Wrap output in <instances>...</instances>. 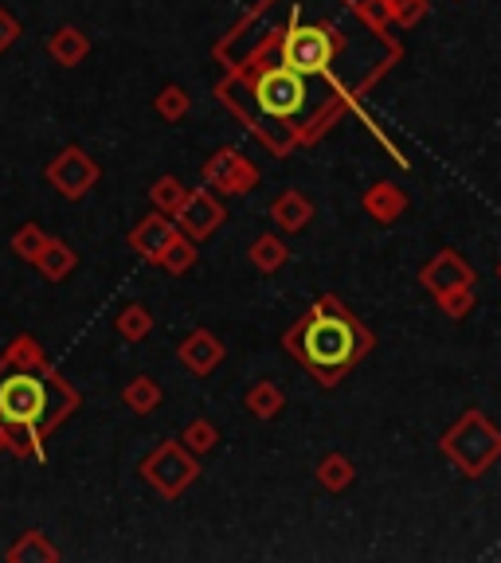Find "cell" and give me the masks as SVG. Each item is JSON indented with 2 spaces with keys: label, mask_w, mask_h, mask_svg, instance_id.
<instances>
[{
  "label": "cell",
  "mask_w": 501,
  "mask_h": 563,
  "mask_svg": "<svg viewBox=\"0 0 501 563\" xmlns=\"http://www.w3.org/2000/svg\"><path fill=\"white\" fill-rule=\"evenodd\" d=\"M185 200H188V188L180 185L173 173L158 176V180L149 185V204L158 208V212H165V215H177V208L185 204Z\"/></svg>",
  "instance_id": "24"
},
{
  "label": "cell",
  "mask_w": 501,
  "mask_h": 563,
  "mask_svg": "<svg viewBox=\"0 0 501 563\" xmlns=\"http://www.w3.org/2000/svg\"><path fill=\"white\" fill-rule=\"evenodd\" d=\"M263 173L255 168V161H247L236 146H224L208 157L204 168H200V185L212 188L220 196H247L255 192Z\"/></svg>",
  "instance_id": "8"
},
{
  "label": "cell",
  "mask_w": 501,
  "mask_h": 563,
  "mask_svg": "<svg viewBox=\"0 0 501 563\" xmlns=\"http://www.w3.org/2000/svg\"><path fill=\"white\" fill-rule=\"evenodd\" d=\"M36 271L43 274L48 282H63L71 278V274L79 271V254H75V247L63 243V239H55V235H48V243H43V251L36 254Z\"/></svg>",
  "instance_id": "15"
},
{
  "label": "cell",
  "mask_w": 501,
  "mask_h": 563,
  "mask_svg": "<svg viewBox=\"0 0 501 563\" xmlns=\"http://www.w3.org/2000/svg\"><path fill=\"white\" fill-rule=\"evenodd\" d=\"M79 408V388L32 333H16L0 349V435L9 442V454L43 462L51 435L71 423Z\"/></svg>",
  "instance_id": "2"
},
{
  "label": "cell",
  "mask_w": 501,
  "mask_h": 563,
  "mask_svg": "<svg viewBox=\"0 0 501 563\" xmlns=\"http://www.w3.org/2000/svg\"><path fill=\"white\" fill-rule=\"evenodd\" d=\"M21 36H24V24H21L16 16H12V12L4 9V4H0V55L16 48V39H21Z\"/></svg>",
  "instance_id": "28"
},
{
  "label": "cell",
  "mask_w": 501,
  "mask_h": 563,
  "mask_svg": "<svg viewBox=\"0 0 501 563\" xmlns=\"http://www.w3.org/2000/svg\"><path fill=\"white\" fill-rule=\"evenodd\" d=\"M173 235H177V220L153 208V212H149L146 220H138V224L129 227L126 243H129V251L141 254L146 263L158 266V263H161V254H165V247L173 243Z\"/></svg>",
  "instance_id": "10"
},
{
  "label": "cell",
  "mask_w": 501,
  "mask_h": 563,
  "mask_svg": "<svg viewBox=\"0 0 501 563\" xmlns=\"http://www.w3.org/2000/svg\"><path fill=\"white\" fill-rule=\"evenodd\" d=\"M439 454L459 470L462 477H481L501 462V427L486 411L471 408L454 418L451 427L442 430Z\"/></svg>",
  "instance_id": "4"
},
{
  "label": "cell",
  "mask_w": 501,
  "mask_h": 563,
  "mask_svg": "<svg viewBox=\"0 0 501 563\" xmlns=\"http://www.w3.org/2000/svg\"><path fill=\"white\" fill-rule=\"evenodd\" d=\"M48 55L51 63H60V67H79L83 59L90 55V36L75 24H63L48 36Z\"/></svg>",
  "instance_id": "14"
},
{
  "label": "cell",
  "mask_w": 501,
  "mask_h": 563,
  "mask_svg": "<svg viewBox=\"0 0 501 563\" xmlns=\"http://www.w3.org/2000/svg\"><path fill=\"white\" fill-rule=\"evenodd\" d=\"M247 259H251V266H255L259 274H278L286 263H290V247H286L283 235L266 232L247 247Z\"/></svg>",
  "instance_id": "17"
},
{
  "label": "cell",
  "mask_w": 501,
  "mask_h": 563,
  "mask_svg": "<svg viewBox=\"0 0 501 563\" xmlns=\"http://www.w3.org/2000/svg\"><path fill=\"white\" fill-rule=\"evenodd\" d=\"M314 477H317V486L329 489V493H345V489L356 481V466H353V458H345V454H337V450H329V454L317 462Z\"/></svg>",
  "instance_id": "21"
},
{
  "label": "cell",
  "mask_w": 501,
  "mask_h": 563,
  "mask_svg": "<svg viewBox=\"0 0 501 563\" xmlns=\"http://www.w3.org/2000/svg\"><path fill=\"white\" fill-rule=\"evenodd\" d=\"M200 243H192V239H188V235H173V243L165 247V254H161V271H168V274H188L192 271V266H197V259H200V251H197Z\"/></svg>",
  "instance_id": "23"
},
{
  "label": "cell",
  "mask_w": 501,
  "mask_h": 563,
  "mask_svg": "<svg viewBox=\"0 0 501 563\" xmlns=\"http://www.w3.org/2000/svg\"><path fill=\"white\" fill-rule=\"evenodd\" d=\"M173 220H177L180 235H188L192 243H204V239H212V235L227 224V208L212 188L200 185V188H188V200L177 208Z\"/></svg>",
  "instance_id": "9"
},
{
  "label": "cell",
  "mask_w": 501,
  "mask_h": 563,
  "mask_svg": "<svg viewBox=\"0 0 501 563\" xmlns=\"http://www.w3.org/2000/svg\"><path fill=\"white\" fill-rule=\"evenodd\" d=\"M361 212L388 227L408 212V192H403L400 185H392V180H376V185L361 196Z\"/></svg>",
  "instance_id": "12"
},
{
  "label": "cell",
  "mask_w": 501,
  "mask_h": 563,
  "mask_svg": "<svg viewBox=\"0 0 501 563\" xmlns=\"http://www.w3.org/2000/svg\"><path fill=\"white\" fill-rule=\"evenodd\" d=\"M498 282H501V263H498Z\"/></svg>",
  "instance_id": "29"
},
{
  "label": "cell",
  "mask_w": 501,
  "mask_h": 563,
  "mask_svg": "<svg viewBox=\"0 0 501 563\" xmlns=\"http://www.w3.org/2000/svg\"><path fill=\"white\" fill-rule=\"evenodd\" d=\"M180 442H185L192 454H208V450H216L220 442V427L212 423V418H188L185 430H180Z\"/></svg>",
  "instance_id": "26"
},
{
  "label": "cell",
  "mask_w": 501,
  "mask_h": 563,
  "mask_svg": "<svg viewBox=\"0 0 501 563\" xmlns=\"http://www.w3.org/2000/svg\"><path fill=\"white\" fill-rule=\"evenodd\" d=\"M114 329H118L122 340L138 345V340H146L149 333H153V313H149V305H141V301H126L118 310V317H114Z\"/></svg>",
  "instance_id": "22"
},
{
  "label": "cell",
  "mask_w": 501,
  "mask_h": 563,
  "mask_svg": "<svg viewBox=\"0 0 501 563\" xmlns=\"http://www.w3.org/2000/svg\"><path fill=\"white\" fill-rule=\"evenodd\" d=\"M474 282H478V274H474V266L454 247H442L439 254H431L419 266V286L431 293L435 305L451 321L471 317L474 301H478L474 298Z\"/></svg>",
  "instance_id": "5"
},
{
  "label": "cell",
  "mask_w": 501,
  "mask_h": 563,
  "mask_svg": "<svg viewBox=\"0 0 501 563\" xmlns=\"http://www.w3.org/2000/svg\"><path fill=\"white\" fill-rule=\"evenodd\" d=\"M43 180H48L63 200L79 204V200H87V196L95 192V185L102 180V165L83 146H67L63 153H55L48 161Z\"/></svg>",
  "instance_id": "7"
},
{
  "label": "cell",
  "mask_w": 501,
  "mask_h": 563,
  "mask_svg": "<svg viewBox=\"0 0 501 563\" xmlns=\"http://www.w3.org/2000/svg\"><path fill=\"white\" fill-rule=\"evenodd\" d=\"M243 408L255 418H263V423H271V418H278L286 411V396L275 379H259V384H251V391L243 396Z\"/></svg>",
  "instance_id": "19"
},
{
  "label": "cell",
  "mask_w": 501,
  "mask_h": 563,
  "mask_svg": "<svg viewBox=\"0 0 501 563\" xmlns=\"http://www.w3.org/2000/svg\"><path fill=\"white\" fill-rule=\"evenodd\" d=\"M188 110H192V98H188V90L177 87V83L161 87L158 98H153V114H158L161 122H180Z\"/></svg>",
  "instance_id": "25"
},
{
  "label": "cell",
  "mask_w": 501,
  "mask_h": 563,
  "mask_svg": "<svg viewBox=\"0 0 501 563\" xmlns=\"http://www.w3.org/2000/svg\"><path fill=\"white\" fill-rule=\"evenodd\" d=\"M4 560L9 563H55L60 560V548L51 545L40 528H28V533L16 536V545L4 552Z\"/></svg>",
  "instance_id": "18"
},
{
  "label": "cell",
  "mask_w": 501,
  "mask_h": 563,
  "mask_svg": "<svg viewBox=\"0 0 501 563\" xmlns=\"http://www.w3.org/2000/svg\"><path fill=\"white\" fill-rule=\"evenodd\" d=\"M122 403H126V411H134V415H153V411L165 403V391H161V384L153 376H134L122 388Z\"/></svg>",
  "instance_id": "20"
},
{
  "label": "cell",
  "mask_w": 501,
  "mask_h": 563,
  "mask_svg": "<svg viewBox=\"0 0 501 563\" xmlns=\"http://www.w3.org/2000/svg\"><path fill=\"white\" fill-rule=\"evenodd\" d=\"M224 356H227L224 340H220L212 329H192L177 345V360L192 372V376H212V372L224 364Z\"/></svg>",
  "instance_id": "11"
},
{
  "label": "cell",
  "mask_w": 501,
  "mask_h": 563,
  "mask_svg": "<svg viewBox=\"0 0 501 563\" xmlns=\"http://www.w3.org/2000/svg\"><path fill=\"white\" fill-rule=\"evenodd\" d=\"M43 243H48V232H43L40 224H24L21 232L9 239L12 254H16L21 263H36V254L43 251Z\"/></svg>",
  "instance_id": "27"
},
{
  "label": "cell",
  "mask_w": 501,
  "mask_h": 563,
  "mask_svg": "<svg viewBox=\"0 0 501 563\" xmlns=\"http://www.w3.org/2000/svg\"><path fill=\"white\" fill-rule=\"evenodd\" d=\"M400 55L392 24L376 20L364 0H255L212 43L220 71H295L341 117L364 110L368 90Z\"/></svg>",
  "instance_id": "1"
},
{
  "label": "cell",
  "mask_w": 501,
  "mask_h": 563,
  "mask_svg": "<svg viewBox=\"0 0 501 563\" xmlns=\"http://www.w3.org/2000/svg\"><path fill=\"white\" fill-rule=\"evenodd\" d=\"M138 474L149 489H158V497L177 501V497H185L188 489L197 486L200 454H192L180 438H165V442H158V447L141 458Z\"/></svg>",
  "instance_id": "6"
},
{
  "label": "cell",
  "mask_w": 501,
  "mask_h": 563,
  "mask_svg": "<svg viewBox=\"0 0 501 563\" xmlns=\"http://www.w3.org/2000/svg\"><path fill=\"white\" fill-rule=\"evenodd\" d=\"M271 224H275L283 235L305 232V227L314 224V204H310V196L298 192V188H286L283 196H275V204H271Z\"/></svg>",
  "instance_id": "13"
},
{
  "label": "cell",
  "mask_w": 501,
  "mask_h": 563,
  "mask_svg": "<svg viewBox=\"0 0 501 563\" xmlns=\"http://www.w3.org/2000/svg\"><path fill=\"white\" fill-rule=\"evenodd\" d=\"M283 349L317 388H337L376 349V337L337 293H317L283 333Z\"/></svg>",
  "instance_id": "3"
},
{
  "label": "cell",
  "mask_w": 501,
  "mask_h": 563,
  "mask_svg": "<svg viewBox=\"0 0 501 563\" xmlns=\"http://www.w3.org/2000/svg\"><path fill=\"white\" fill-rule=\"evenodd\" d=\"M364 4L373 9L376 20L396 24V28H415L431 12V0H364Z\"/></svg>",
  "instance_id": "16"
}]
</instances>
